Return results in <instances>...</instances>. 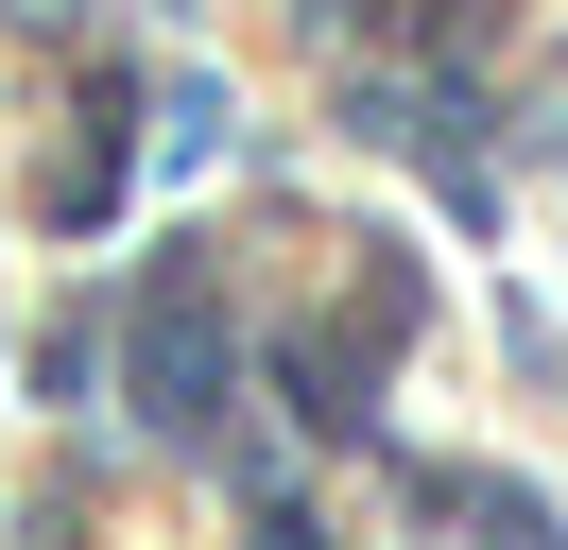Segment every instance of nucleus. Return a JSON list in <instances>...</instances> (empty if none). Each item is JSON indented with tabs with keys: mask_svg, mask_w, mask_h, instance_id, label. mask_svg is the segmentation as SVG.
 I'll use <instances>...</instances> for the list:
<instances>
[{
	"mask_svg": "<svg viewBox=\"0 0 568 550\" xmlns=\"http://www.w3.org/2000/svg\"><path fill=\"white\" fill-rule=\"evenodd\" d=\"M207 396H224V327H207L190 275H155L139 293V412L155 430H207Z\"/></svg>",
	"mask_w": 568,
	"mask_h": 550,
	"instance_id": "f257e3e1",
	"label": "nucleus"
}]
</instances>
